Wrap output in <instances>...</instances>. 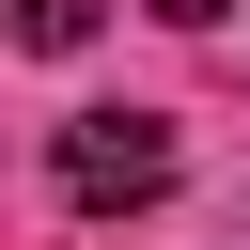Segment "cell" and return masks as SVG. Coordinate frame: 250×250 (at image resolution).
Listing matches in <instances>:
<instances>
[{"label":"cell","instance_id":"1","mask_svg":"<svg viewBox=\"0 0 250 250\" xmlns=\"http://www.w3.org/2000/svg\"><path fill=\"white\" fill-rule=\"evenodd\" d=\"M47 172H62V203H94V219H125V203H172V125L156 109H78L62 141H47Z\"/></svg>","mask_w":250,"mask_h":250},{"label":"cell","instance_id":"2","mask_svg":"<svg viewBox=\"0 0 250 250\" xmlns=\"http://www.w3.org/2000/svg\"><path fill=\"white\" fill-rule=\"evenodd\" d=\"M109 31V0H16V47H47V62H78Z\"/></svg>","mask_w":250,"mask_h":250},{"label":"cell","instance_id":"3","mask_svg":"<svg viewBox=\"0 0 250 250\" xmlns=\"http://www.w3.org/2000/svg\"><path fill=\"white\" fill-rule=\"evenodd\" d=\"M156 16H172V31H203V16H234V0H156Z\"/></svg>","mask_w":250,"mask_h":250}]
</instances>
